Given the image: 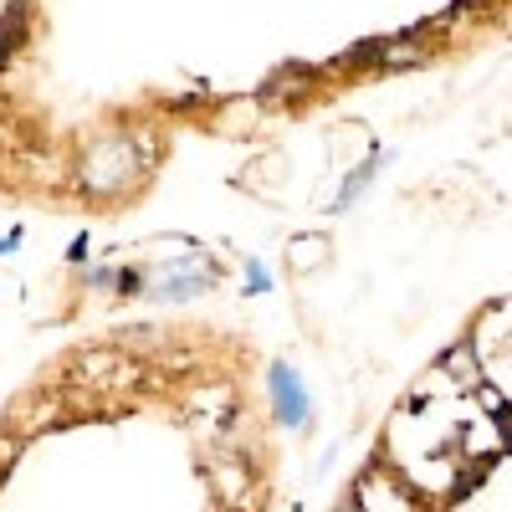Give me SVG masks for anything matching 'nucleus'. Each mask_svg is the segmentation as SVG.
<instances>
[{
    "instance_id": "nucleus-1",
    "label": "nucleus",
    "mask_w": 512,
    "mask_h": 512,
    "mask_svg": "<svg viewBox=\"0 0 512 512\" xmlns=\"http://www.w3.org/2000/svg\"><path fill=\"white\" fill-rule=\"evenodd\" d=\"M359 512H420V502L395 482V477H384V472H369L359 482V497H354Z\"/></svg>"
},
{
    "instance_id": "nucleus-2",
    "label": "nucleus",
    "mask_w": 512,
    "mask_h": 512,
    "mask_svg": "<svg viewBox=\"0 0 512 512\" xmlns=\"http://www.w3.org/2000/svg\"><path fill=\"white\" fill-rule=\"evenodd\" d=\"M77 379L98 384V390H113V384L134 379V364H128L123 354H88V359H82V369H77Z\"/></svg>"
},
{
    "instance_id": "nucleus-3",
    "label": "nucleus",
    "mask_w": 512,
    "mask_h": 512,
    "mask_svg": "<svg viewBox=\"0 0 512 512\" xmlns=\"http://www.w3.org/2000/svg\"><path fill=\"white\" fill-rule=\"evenodd\" d=\"M272 390L282 400V420H303V390H297V379L287 369H272Z\"/></svg>"
},
{
    "instance_id": "nucleus-4",
    "label": "nucleus",
    "mask_w": 512,
    "mask_h": 512,
    "mask_svg": "<svg viewBox=\"0 0 512 512\" xmlns=\"http://www.w3.org/2000/svg\"><path fill=\"white\" fill-rule=\"evenodd\" d=\"M349 512H359V507H349Z\"/></svg>"
}]
</instances>
